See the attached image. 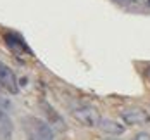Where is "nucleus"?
Here are the masks:
<instances>
[{
  "label": "nucleus",
  "mask_w": 150,
  "mask_h": 140,
  "mask_svg": "<svg viewBox=\"0 0 150 140\" xmlns=\"http://www.w3.org/2000/svg\"><path fill=\"white\" fill-rule=\"evenodd\" d=\"M23 128L28 140H54V128L35 116H28L26 119H23Z\"/></svg>",
  "instance_id": "f257e3e1"
},
{
  "label": "nucleus",
  "mask_w": 150,
  "mask_h": 140,
  "mask_svg": "<svg viewBox=\"0 0 150 140\" xmlns=\"http://www.w3.org/2000/svg\"><path fill=\"white\" fill-rule=\"evenodd\" d=\"M73 118L79 124L83 126H88V128H98V123L102 119L100 112L91 106H83V107H78L73 111Z\"/></svg>",
  "instance_id": "f03ea898"
},
{
  "label": "nucleus",
  "mask_w": 150,
  "mask_h": 140,
  "mask_svg": "<svg viewBox=\"0 0 150 140\" xmlns=\"http://www.w3.org/2000/svg\"><path fill=\"white\" fill-rule=\"evenodd\" d=\"M121 118L126 124L138 126V124H145L150 121V114L142 107H126L121 111Z\"/></svg>",
  "instance_id": "7ed1b4c3"
},
{
  "label": "nucleus",
  "mask_w": 150,
  "mask_h": 140,
  "mask_svg": "<svg viewBox=\"0 0 150 140\" xmlns=\"http://www.w3.org/2000/svg\"><path fill=\"white\" fill-rule=\"evenodd\" d=\"M0 87H4L11 93L19 92V85H17V78H16L14 71L2 61H0Z\"/></svg>",
  "instance_id": "20e7f679"
},
{
  "label": "nucleus",
  "mask_w": 150,
  "mask_h": 140,
  "mask_svg": "<svg viewBox=\"0 0 150 140\" xmlns=\"http://www.w3.org/2000/svg\"><path fill=\"white\" fill-rule=\"evenodd\" d=\"M4 42H5L7 48L11 52H14V54H24V52L31 54V50L28 48L26 42L23 40V36L19 33H16V31H7L4 35Z\"/></svg>",
  "instance_id": "39448f33"
},
{
  "label": "nucleus",
  "mask_w": 150,
  "mask_h": 140,
  "mask_svg": "<svg viewBox=\"0 0 150 140\" xmlns=\"http://www.w3.org/2000/svg\"><path fill=\"white\" fill-rule=\"evenodd\" d=\"M98 128L107 133V135H121V133H124V126L117 121H114V119H107V118H102L100 119V123H98Z\"/></svg>",
  "instance_id": "423d86ee"
},
{
  "label": "nucleus",
  "mask_w": 150,
  "mask_h": 140,
  "mask_svg": "<svg viewBox=\"0 0 150 140\" xmlns=\"http://www.w3.org/2000/svg\"><path fill=\"white\" fill-rule=\"evenodd\" d=\"M0 139L2 140L12 139V121L9 119V116L4 111L0 112Z\"/></svg>",
  "instance_id": "0eeeda50"
},
{
  "label": "nucleus",
  "mask_w": 150,
  "mask_h": 140,
  "mask_svg": "<svg viewBox=\"0 0 150 140\" xmlns=\"http://www.w3.org/2000/svg\"><path fill=\"white\" fill-rule=\"evenodd\" d=\"M45 111H47V114H48V118H50V119H54L52 123L57 124L59 128H62V118H60L59 114H57V112H55L54 109L50 107V106H47V104H45Z\"/></svg>",
  "instance_id": "6e6552de"
},
{
  "label": "nucleus",
  "mask_w": 150,
  "mask_h": 140,
  "mask_svg": "<svg viewBox=\"0 0 150 140\" xmlns=\"http://www.w3.org/2000/svg\"><path fill=\"white\" fill-rule=\"evenodd\" d=\"M114 4H117V5H124V7H128V5H135V4H140V2H143V0H112Z\"/></svg>",
  "instance_id": "1a4fd4ad"
},
{
  "label": "nucleus",
  "mask_w": 150,
  "mask_h": 140,
  "mask_svg": "<svg viewBox=\"0 0 150 140\" xmlns=\"http://www.w3.org/2000/svg\"><path fill=\"white\" fill-rule=\"evenodd\" d=\"M135 140H150V133L142 131V133H138V135L135 137Z\"/></svg>",
  "instance_id": "9d476101"
},
{
  "label": "nucleus",
  "mask_w": 150,
  "mask_h": 140,
  "mask_svg": "<svg viewBox=\"0 0 150 140\" xmlns=\"http://www.w3.org/2000/svg\"><path fill=\"white\" fill-rule=\"evenodd\" d=\"M147 78H149V80H150V66H149V68H147Z\"/></svg>",
  "instance_id": "9b49d317"
},
{
  "label": "nucleus",
  "mask_w": 150,
  "mask_h": 140,
  "mask_svg": "<svg viewBox=\"0 0 150 140\" xmlns=\"http://www.w3.org/2000/svg\"><path fill=\"white\" fill-rule=\"evenodd\" d=\"M145 5H147V7H150V0H147V2H145Z\"/></svg>",
  "instance_id": "f8f14e48"
},
{
  "label": "nucleus",
  "mask_w": 150,
  "mask_h": 140,
  "mask_svg": "<svg viewBox=\"0 0 150 140\" xmlns=\"http://www.w3.org/2000/svg\"><path fill=\"white\" fill-rule=\"evenodd\" d=\"M107 140H117V139H107Z\"/></svg>",
  "instance_id": "ddd939ff"
},
{
  "label": "nucleus",
  "mask_w": 150,
  "mask_h": 140,
  "mask_svg": "<svg viewBox=\"0 0 150 140\" xmlns=\"http://www.w3.org/2000/svg\"><path fill=\"white\" fill-rule=\"evenodd\" d=\"M0 112H2V111H0Z\"/></svg>",
  "instance_id": "4468645a"
}]
</instances>
